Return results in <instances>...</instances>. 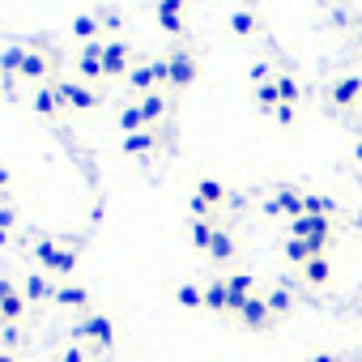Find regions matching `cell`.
I'll return each mask as SVG.
<instances>
[{
	"mask_svg": "<svg viewBox=\"0 0 362 362\" xmlns=\"http://www.w3.org/2000/svg\"><path fill=\"white\" fill-rule=\"evenodd\" d=\"M358 39H362V35H358Z\"/></svg>",
	"mask_w": 362,
	"mask_h": 362,
	"instance_id": "obj_51",
	"label": "cell"
},
{
	"mask_svg": "<svg viewBox=\"0 0 362 362\" xmlns=\"http://www.w3.org/2000/svg\"><path fill=\"white\" fill-rule=\"evenodd\" d=\"M273 81H277V94H281V103L298 107V98H303V86H298V77H294V73H277Z\"/></svg>",
	"mask_w": 362,
	"mask_h": 362,
	"instance_id": "obj_27",
	"label": "cell"
},
{
	"mask_svg": "<svg viewBox=\"0 0 362 362\" xmlns=\"http://www.w3.org/2000/svg\"><path fill=\"white\" fill-rule=\"evenodd\" d=\"M332 235H337L332 218H311V214H303L286 226V239H332Z\"/></svg>",
	"mask_w": 362,
	"mask_h": 362,
	"instance_id": "obj_8",
	"label": "cell"
},
{
	"mask_svg": "<svg viewBox=\"0 0 362 362\" xmlns=\"http://www.w3.org/2000/svg\"><path fill=\"white\" fill-rule=\"evenodd\" d=\"M35 260L43 264V273H56V277H73L77 273V247H64L56 239H39L35 243Z\"/></svg>",
	"mask_w": 362,
	"mask_h": 362,
	"instance_id": "obj_1",
	"label": "cell"
},
{
	"mask_svg": "<svg viewBox=\"0 0 362 362\" xmlns=\"http://www.w3.org/2000/svg\"><path fill=\"white\" fill-rule=\"evenodd\" d=\"M239 320H243V328H252V332H264V328H273V311H269V303H264V294H252L247 303H243V311H239Z\"/></svg>",
	"mask_w": 362,
	"mask_h": 362,
	"instance_id": "obj_10",
	"label": "cell"
},
{
	"mask_svg": "<svg viewBox=\"0 0 362 362\" xmlns=\"http://www.w3.org/2000/svg\"><path fill=\"white\" fill-rule=\"evenodd\" d=\"M311 362H337V354H315Z\"/></svg>",
	"mask_w": 362,
	"mask_h": 362,
	"instance_id": "obj_44",
	"label": "cell"
},
{
	"mask_svg": "<svg viewBox=\"0 0 362 362\" xmlns=\"http://www.w3.org/2000/svg\"><path fill=\"white\" fill-rule=\"evenodd\" d=\"M47 73H52V60H47V52L43 47H30L26 52V60H22V69H18V77H26V81H47Z\"/></svg>",
	"mask_w": 362,
	"mask_h": 362,
	"instance_id": "obj_13",
	"label": "cell"
},
{
	"mask_svg": "<svg viewBox=\"0 0 362 362\" xmlns=\"http://www.w3.org/2000/svg\"><path fill=\"white\" fill-rule=\"evenodd\" d=\"M281 252H286V260H290V264H298V269H303V264L315 256L307 239H286V247H281Z\"/></svg>",
	"mask_w": 362,
	"mask_h": 362,
	"instance_id": "obj_31",
	"label": "cell"
},
{
	"mask_svg": "<svg viewBox=\"0 0 362 362\" xmlns=\"http://www.w3.org/2000/svg\"><path fill=\"white\" fill-rule=\"evenodd\" d=\"M354 158H358V162H362V141H358V145H354Z\"/></svg>",
	"mask_w": 362,
	"mask_h": 362,
	"instance_id": "obj_48",
	"label": "cell"
},
{
	"mask_svg": "<svg viewBox=\"0 0 362 362\" xmlns=\"http://www.w3.org/2000/svg\"><path fill=\"white\" fill-rule=\"evenodd\" d=\"M52 303H56V307L86 311V307H90V290H86V286H73V281H64V286H56V290H52Z\"/></svg>",
	"mask_w": 362,
	"mask_h": 362,
	"instance_id": "obj_16",
	"label": "cell"
},
{
	"mask_svg": "<svg viewBox=\"0 0 362 362\" xmlns=\"http://www.w3.org/2000/svg\"><path fill=\"white\" fill-rule=\"evenodd\" d=\"M136 107H141V119H145V128H153L166 111H170V98L166 94H158V90H149L145 98H136Z\"/></svg>",
	"mask_w": 362,
	"mask_h": 362,
	"instance_id": "obj_17",
	"label": "cell"
},
{
	"mask_svg": "<svg viewBox=\"0 0 362 362\" xmlns=\"http://www.w3.org/2000/svg\"><path fill=\"white\" fill-rule=\"evenodd\" d=\"M141 128H145V119H141V107H136V103L119 107V132H124V136H132V132H141Z\"/></svg>",
	"mask_w": 362,
	"mask_h": 362,
	"instance_id": "obj_30",
	"label": "cell"
},
{
	"mask_svg": "<svg viewBox=\"0 0 362 362\" xmlns=\"http://www.w3.org/2000/svg\"><path fill=\"white\" fill-rule=\"evenodd\" d=\"M328 103H332V111H341V115L354 111V107L362 103V73H345V77H337Z\"/></svg>",
	"mask_w": 362,
	"mask_h": 362,
	"instance_id": "obj_4",
	"label": "cell"
},
{
	"mask_svg": "<svg viewBox=\"0 0 362 362\" xmlns=\"http://www.w3.org/2000/svg\"><path fill=\"white\" fill-rule=\"evenodd\" d=\"M0 226H5V230H9V226H18V209H9V205L0 209Z\"/></svg>",
	"mask_w": 362,
	"mask_h": 362,
	"instance_id": "obj_42",
	"label": "cell"
},
{
	"mask_svg": "<svg viewBox=\"0 0 362 362\" xmlns=\"http://www.w3.org/2000/svg\"><path fill=\"white\" fill-rule=\"evenodd\" d=\"M260 209H264V218H290L294 222V218H303V192L298 188H277Z\"/></svg>",
	"mask_w": 362,
	"mask_h": 362,
	"instance_id": "obj_5",
	"label": "cell"
},
{
	"mask_svg": "<svg viewBox=\"0 0 362 362\" xmlns=\"http://www.w3.org/2000/svg\"><path fill=\"white\" fill-rule=\"evenodd\" d=\"M9 179H13V170H9V166H0V192L9 188Z\"/></svg>",
	"mask_w": 362,
	"mask_h": 362,
	"instance_id": "obj_43",
	"label": "cell"
},
{
	"mask_svg": "<svg viewBox=\"0 0 362 362\" xmlns=\"http://www.w3.org/2000/svg\"><path fill=\"white\" fill-rule=\"evenodd\" d=\"M128 69H132V47L124 39H107L103 43V73L107 77H128Z\"/></svg>",
	"mask_w": 362,
	"mask_h": 362,
	"instance_id": "obj_6",
	"label": "cell"
},
{
	"mask_svg": "<svg viewBox=\"0 0 362 362\" xmlns=\"http://www.w3.org/2000/svg\"><path fill=\"white\" fill-rule=\"evenodd\" d=\"M188 214H192V218H214V205H209L205 197L192 192V197H188Z\"/></svg>",
	"mask_w": 362,
	"mask_h": 362,
	"instance_id": "obj_38",
	"label": "cell"
},
{
	"mask_svg": "<svg viewBox=\"0 0 362 362\" xmlns=\"http://www.w3.org/2000/svg\"><path fill=\"white\" fill-rule=\"evenodd\" d=\"M184 5H188V0H158V5H153V22H158L166 35H184V30H188Z\"/></svg>",
	"mask_w": 362,
	"mask_h": 362,
	"instance_id": "obj_9",
	"label": "cell"
},
{
	"mask_svg": "<svg viewBox=\"0 0 362 362\" xmlns=\"http://www.w3.org/2000/svg\"><path fill=\"white\" fill-rule=\"evenodd\" d=\"M13 290H18L13 281H0V294H13Z\"/></svg>",
	"mask_w": 362,
	"mask_h": 362,
	"instance_id": "obj_45",
	"label": "cell"
},
{
	"mask_svg": "<svg viewBox=\"0 0 362 362\" xmlns=\"http://www.w3.org/2000/svg\"><path fill=\"white\" fill-rule=\"evenodd\" d=\"M264 303H269V311H273V315H290V311H294V294H290L286 286L269 290V294H264Z\"/></svg>",
	"mask_w": 362,
	"mask_h": 362,
	"instance_id": "obj_28",
	"label": "cell"
},
{
	"mask_svg": "<svg viewBox=\"0 0 362 362\" xmlns=\"http://www.w3.org/2000/svg\"><path fill=\"white\" fill-rule=\"evenodd\" d=\"M235 252H239V247H235V235L218 226V235H214V243H209V252H205V256H209L214 264H230V260H235Z\"/></svg>",
	"mask_w": 362,
	"mask_h": 362,
	"instance_id": "obj_19",
	"label": "cell"
},
{
	"mask_svg": "<svg viewBox=\"0 0 362 362\" xmlns=\"http://www.w3.org/2000/svg\"><path fill=\"white\" fill-rule=\"evenodd\" d=\"M358 43H362V39H358Z\"/></svg>",
	"mask_w": 362,
	"mask_h": 362,
	"instance_id": "obj_50",
	"label": "cell"
},
{
	"mask_svg": "<svg viewBox=\"0 0 362 362\" xmlns=\"http://www.w3.org/2000/svg\"><path fill=\"white\" fill-rule=\"evenodd\" d=\"M175 303H179V307H205V286L184 281V286L175 290Z\"/></svg>",
	"mask_w": 362,
	"mask_h": 362,
	"instance_id": "obj_32",
	"label": "cell"
},
{
	"mask_svg": "<svg viewBox=\"0 0 362 362\" xmlns=\"http://www.w3.org/2000/svg\"><path fill=\"white\" fill-rule=\"evenodd\" d=\"M226 286H230V294H239V298H252V294H256V277H252V273H226Z\"/></svg>",
	"mask_w": 362,
	"mask_h": 362,
	"instance_id": "obj_33",
	"label": "cell"
},
{
	"mask_svg": "<svg viewBox=\"0 0 362 362\" xmlns=\"http://www.w3.org/2000/svg\"><path fill=\"white\" fill-rule=\"evenodd\" d=\"M328 277H332L328 256H311V260L303 264V281H307V286H328Z\"/></svg>",
	"mask_w": 362,
	"mask_h": 362,
	"instance_id": "obj_24",
	"label": "cell"
},
{
	"mask_svg": "<svg viewBox=\"0 0 362 362\" xmlns=\"http://www.w3.org/2000/svg\"><path fill=\"white\" fill-rule=\"evenodd\" d=\"M73 337H77V341H90V345H98V349H111V345H115V324H111L107 315L90 311V315L73 328Z\"/></svg>",
	"mask_w": 362,
	"mask_h": 362,
	"instance_id": "obj_3",
	"label": "cell"
},
{
	"mask_svg": "<svg viewBox=\"0 0 362 362\" xmlns=\"http://www.w3.org/2000/svg\"><path fill=\"white\" fill-rule=\"evenodd\" d=\"M30 111H35V115H60V111H64L60 90H56L52 81H43V86L35 90V98H30Z\"/></svg>",
	"mask_w": 362,
	"mask_h": 362,
	"instance_id": "obj_14",
	"label": "cell"
},
{
	"mask_svg": "<svg viewBox=\"0 0 362 362\" xmlns=\"http://www.w3.org/2000/svg\"><path fill=\"white\" fill-rule=\"evenodd\" d=\"M60 362H86V349H81V345H69V349L60 354Z\"/></svg>",
	"mask_w": 362,
	"mask_h": 362,
	"instance_id": "obj_41",
	"label": "cell"
},
{
	"mask_svg": "<svg viewBox=\"0 0 362 362\" xmlns=\"http://www.w3.org/2000/svg\"><path fill=\"white\" fill-rule=\"evenodd\" d=\"M354 226H362V209H358V218H354Z\"/></svg>",
	"mask_w": 362,
	"mask_h": 362,
	"instance_id": "obj_49",
	"label": "cell"
},
{
	"mask_svg": "<svg viewBox=\"0 0 362 362\" xmlns=\"http://www.w3.org/2000/svg\"><path fill=\"white\" fill-rule=\"evenodd\" d=\"M56 90H60V98H64L69 111H94L103 103L94 94V86H86V81H56Z\"/></svg>",
	"mask_w": 362,
	"mask_h": 362,
	"instance_id": "obj_7",
	"label": "cell"
},
{
	"mask_svg": "<svg viewBox=\"0 0 362 362\" xmlns=\"http://www.w3.org/2000/svg\"><path fill=\"white\" fill-rule=\"evenodd\" d=\"M73 35H77L81 43H94V39L103 35V22H98V13H77V18H73Z\"/></svg>",
	"mask_w": 362,
	"mask_h": 362,
	"instance_id": "obj_26",
	"label": "cell"
},
{
	"mask_svg": "<svg viewBox=\"0 0 362 362\" xmlns=\"http://www.w3.org/2000/svg\"><path fill=\"white\" fill-rule=\"evenodd\" d=\"M205 311H226V315H235V294H230L226 277H214V281L205 286Z\"/></svg>",
	"mask_w": 362,
	"mask_h": 362,
	"instance_id": "obj_12",
	"label": "cell"
},
{
	"mask_svg": "<svg viewBox=\"0 0 362 362\" xmlns=\"http://www.w3.org/2000/svg\"><path fill=\"white\" fill-rule=\"evenodd\" d=\"M166 60H170V90H175V94H184V90L197 86V77H201V60H197L188 47H179V52L166 56Z\"/></svg>",
	"mask_w": 362,
	"mask_h": 362,
	"instance_id": "obj_2",
	"label": "cell"
},
{
	"mask_svg": "<svg viewBox=\"0 0 362 362\" xmlns=\"http://www.w3.org/2000/svg\"><path fill=\"white\" fill-rule=\"evenodd\" d=\"M149 64H153V90L170 86V60H149Z\"/></svg>",
	"mask_w": 362,
	"mask_h": 362,
	"instance_id": "obj_39",
	"label": "cell"
},
{
	"mask_svg": "<svg viewBox=\"0 0 362 362\" xmlns=\"http://www.w3.org/2000/svg\"><path fill=\"white\" fill-rule=\"evenodd\" d=\"M273 119H277V124H294V119H298V107H290V103H281V107L273 111Z\"/></svg>",
	"mask_w": 362,
	"mask_h": 362,
	"instance_id": "obj_40",
	"label": "cell"
},
{
	"mask_svg": "<svg viewBox=\"0 0 362 362\" xmlns=\"http://www.w3.org/2000/svg\"><path fill=\"white\" fill-rule=\"evenodd\" d=\"M303 214L311 218H337V201L324 192H303Z\"/></svg>",
	"mask_w": 362,
	"mask_h": 362,
	"instance_id": "obj_20",
	"label": "cell"
},
{
	"mask_svg": "<svg viewBox=\"0 0 362 362\" xmlns=\"http://www.w3.org/2000/svg\"><path fill=\"white\" fill-rule=\"evenodd\" d=\"M230 30H235L239 39H247V35H256V13H247V9H239V13H230Z\"/></svg>",
	"mask_w": 362,
	"mask_h": 362,
	"instance_id": "obj_34",
	"label": "cell"
},
{
	"mask_svg": "<svg viewBox=\"0 0 362 362\" xmlns=\"http://www.w3.org/2000/svg\"><path fill=\"white\" fill-rule=\"evenodd\" d=\"M214 235H218V222H214V218H192V222H188V239H192L197 252H209Z\"/></svg>",
	"mask_w": 362,
	"mask_h": 362,
	"instance_id": "obj_18",
	"label": "cell"
},
{
	"mask_svg": "<svg viewBox=\"0 0 362 362\" xmlns=\"http://www.w3.org/2000/svg\"><path fill=\"white\" fill-rule=\"evenodd\" d=\"M26 52H30V47H9L5 56H0V69H5V73H18L22 60H26Z\"/></svg>",
	"mask_w": 362,
	"mask_h": 362,
	"instance_id": "obj_36",
	"label": "cell"
},
{
	"mask_svg": "<svg viewBox=\"0 0 362 362\" xmlns=\"http://www.w3.org/2000/svg\"><path fill=\"white\" fill-rule=\"evenodd\" d=\"M124 81H128V90H132V94H141V98H145V94L153 90V64H132Z\"/></svg>",
	"mask_w": 362,
	"mask_h": 362,
	"instance_id": "obj_23",
	"label": "cell"
},
{
	"mask_svg": "<svg viewBox=\"0 0 362 362\" xmlns=\"http://www.w3.org/2000/svg\"><path fill=\"white\" fill-rule=\"evenodd\" d=\"M26 294L22 290H13V294H0V320H5V324H18L22 315H26Z\"/></svg>",
	"mask_w": 362,
	"mask_h": 362,
	"instance_id": "obj_21",
	"label": "cell"
},
{
	"mask_svg": "<svg viewBox=\"0 0 362 362\" xmlns=\"http://www.w3.org/2000/svg\"><path fill=\"white\" fill-rule=\"evenodd\" d=\"M247 77H252V86H264V81H273V77H277V69H273L269 60H252Z\"/></svg>",
	"mask_w": 362,
	"mask_h": 362,
	"instance_id": "obj_35",
	"label": "cell"
},
{
	"mask_svg": "<svg viewBox=\"0 0 362 362\" xmlns=\"http://www.w3.org/2000/svg\"><path fill=\"white\" fill-rule=\"evenodd\" d=\"M0 362H18V354H9V349H0Z\"/></svg>",
	"mask_w": 362,
	"mask_h": 362,
	"instance_id": "obj_46",
	"label": "cell"
},
{
	"mask_svg": "<svg viewBox=\"0 0 362 362\" xmlns=\"http://www.w3.org/2000/svg\"><path fill=\"white\" fill-rule=\"evenodd\" d=\"M197 197H205L214 209H222L226 201H230V192H226V184H222V179H214V175H205L201 179V184H197Z\"/></svg>",
	"mask_w": 362,
	"mask_h": 362,
	"instance_id": "obj_22",
	"label": "cell"
},
{
	"mask_svg": "<svg viewBox=\"0 0 362 362\" xmlns=\"http://www.w3.org/2000/svg\"><path fill=\"white\" fill-rule=\"evenodd\" d=\"M256 107H260V111H269V115H273V111L281 107V94H277V81H264V86H256Z\"/></svg>",
	"mask_w": 362,
	"mask_h": 362,
	"instance_id": "obj_29",
	"label": "cell"
},
{
	"mask_svg": "<svg viewBox=\"0 0 362 362\" xmlns=\"http://www.w3.org/2000/svg\"><path fill=\"white\" fill-rule=\"evenodd\" d=\"M5 243H9V230H5V226H0V247H5Z\"/></svg>",
	"mask_w": 362,
	"mask_h": 362,
	"instance_id": "obj_47",
	"label": "cell"
},
{
	"mask_svg": "<svg viewBox=\"0 0 362 362\" xmlns=\"http://www.w3.org/2000/svg\"><path fill=\"white\" fill-rule=\"evenodd\" d=\"M52 281H47V273H30L26 281H22V294H26V303H43V298H52Z\"/></svg>",
	"mask_w": 362,
	"mask_h": 362,
	"instance_id": "obj_25",
	"label": "cell"
},
{
	"mask_svg": "<svg viewBox=\"0 0 362 362\" xmlns=\"http://www.w3.org/2000/svg\"><path fill=\"white\" fill-rule=\"evenodd\" d=\"M98 22H103L107 30H119V26H124V13H119L115 5H107V9H98Z\"/></svg>",
	"mask_w": 362,
	"mask_h": 362,
	"instance_id": "obj_37",
	"label": "cell"
},
{
	"mask_svg": "<svg viewBox=\"0 0 362 362\" xmlns=\"http://www.w3.org/2000/svg\"><path fill=\"white\" fill-rule=\"evenodd\" d=\"M153 149H158V132H153V128H141V132H132V136L119 141V153H124V158H145V153H153Z\"/></svg>",
	"mask_w": 362,
	"mask_h": 362,
	"instance_id": "obj_15",
	"label": "cell"
},
{
	"mask_svg": "<svg viewBox=\"0 0 362 362\" xmlns=\"http://www.w3.org/2000/svg\"><path fill=\"white\" fill-rule=\"evenodd\" d=\"M77 73H81V81H86V86H94V81H103V77H107V73H103V39L86 43V52H81V60H77Z\"/></svg>",
	"mask_w": 362,
	"mask_h": 362,
	"instance_id": "obj_11",
	"label": "cell"
}]
</instances>
